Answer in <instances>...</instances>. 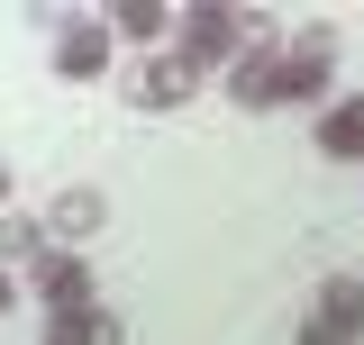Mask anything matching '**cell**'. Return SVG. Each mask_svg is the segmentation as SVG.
<instances>
[{
    "label": "cell",
    "mask_w": 364,
    "mask_h": 345,
    "mask_svg": "<svg viewBox=\"0 0 364 345\" xmlns=\"http://www.w3.org/2000/svg\"><path fill=\"white\" fill-rule=\"evenodd\" d=\"M228 100H237V109H282V45H246V55H237V73H228Z\"/></svg>",
    "instance_id": "obj_8"
},
{
    "label": "cell",
    "mask_w": 364,
    "mask_h": 345,
    "mask_svg": "<svg viewBox=\"0 0 364 345\" xmlns=\"http://www.w3.org/2000/svg\"><path fill=\"white\" fill-rule=\"evenodd\" d=\"M28 291H37V309H46V318H82V309H100L91 255H73V246H55V255L28 273Z\"/></svg>",
    "instance_id": "obj_5"
},
{
    "label": "cell",
    "mask_w": 364,
    "mask_h": 345,
    "mask_svg": "<svg viewBox=\"0 0 364 345\" xmlns=\"http://www.w3.org/2000/svg\"><path fill=\"white\" fill-rule=\"evenodd\" d=\"M46 345H128V318L100 300V309H82V318H46Z\"/></svg>",
    "instance_id": "obj_11"
},
{
    "label": "cell",
    "mask_w": 364,
    "mask_h": 345,
    "mask_svg": "<svg viewBox=\"0 0 364 345\" xmlns=\"http://www.w3.org/2000/svg\"><path fill=\"white\" fill-rule=\"evenodd\" d=\"M318 155L328 164H364V91H337L318 109Z\"/></svg>",
    "instance_id": "obj_9"
},
{
    "label": "cell",
    "mask_w": 364,
    "mask_h": 345,
    "mask_svg": "<svg viewBox=\"0 0 364 345\" xmlns=\"http://www.w3.org/2000/svg\"><path fill=\"white\" fill-rule=\"evenodd\" d=\"M109 45H119L109 18H64V28H55V73H64V82H100V73H109Z\"/></svg>",
    "instance_id": "obj_6"
},
{
    "label": "cell",
    "mask_w": 364,
    "mask_h": 345,
    "mask_svg": "<svg viewBox=\"0 0 364 345\" xmlns=\"http://www.w3.org/2000/svg\"><path fill=\"white\" fill-rule=\"evenodd\" d=\"M109 28L128 45H164V28H173V0H119L109 9Z\"/></svg>",
    "instance_id": "obj_12"
},
{
    "label": "cell",
    "mask_w": 364,
    "mask_h": 345,
    "mask_svg": "<svg viewBox=\"0 0 364 345\" xmlns=\"http://www.w3.org/2000/svg\"><path fill=\"white\" fill-rule=\"evenodd\" d=\"M0 209H9V164H0Z\"/></svg>",
    "instance_id": "obj_14"
},
{
    "label": "cell",
    "mask_w": 364,
    "mask_h": 345,
    "mask_svg": "<svg viewBox=\"0 0 364 345\" xmlns=\"http://www.w3.org/2000/svg\"><path fill=\"white\" fill-rule=\"evenodd\" d=\"M46 255H55L46 218H28V209H0V273H37Z\"/></svg>",
    "instance_id": "obj_10"
},
{
    "label": "cell",
    "mask_w": 364,
    "mask_h": 345,
    "mask_svg": "<svg viewBox=\"0 0 364 345\" xmlns=\"http://www.w3.org/2000/svg\"><path fill=\"white\" fill-rule=\"evenodd\" d=\"M100 227H109V191H91V182H73V191H55V200H46V236H55V246H73V255H82Z\"/></svg>",
    "instance_id": "obj_7"
},
{
    "label": "cell",
    "mask_w": 364,
    "mask_h": 345,
    "mask_svg": "<svg viewBox=\"0 0 364 345\" xmlns=\"http://www.w3.org/2000/svg\"><path fill=\"white\" fill-rule=\"evenodd\" d=\"M291 345H364V282L355 273H328L318 282V300H310V318H301Z\"/></svg>",
    "instance_id": "obj_4"
},
{
    "label": "cell",
    "mask_w": 364,
    "mask_h": 345,
    "mask_svg": "<svg viewBox=\"0 0 364 345\" xmlns=\"http://www.w3.org/2000/svg\"><path fill=\"white\" fill-rule=\"evenodd\" d=\"M9 309H18V282H9V273H0V318H9Z\"/></svg>",
    "instance_id": "obj_13"
},
{
    "label": "cell",
    "mask_w": 364,
    "mask_h": 345,
    "mask_svg": "<svg viewBox=\"0 0 364 345\" xmlns=\"http://www.w3.org/2000/svg\"><path fill=\"white\" fill-rule=\"evenodd\" d=\"M200 82H210V73H200V64H182L173 45H164V55H136L128 73H119V100H128L136 119H164V109H182Z\"/></svg>",
    "instance_id": "obj_3"
},
{
    "label": "cell",
    "mask_w": 364,
    "mask_h": 345,
    "mask_svg": "<svg viewBox=\"0 0 364 345\" xmlns=\"http://www.w3.org/2000/svg\"><path fill=\"white\" fill-rule=\"evenodd\" d=\"M328 82H337V28L310 18L282 37V109H328Z\"/></svg>",
    "instance_id": "obj_2"
},
{
    "label": "cell",
    "mask_w": 364,
    "mask_h": 345,
    "mask_svg": "<svg viewBox=\"0 0 364 345\" xmlns=\"http://www.w3.org/2000/svg\"><path fill=\"white\" fill-rule=\"evenodd\" d=\"M246 45H264V18H255V9H237V0H191V9H182V37H173L182 64H200V73H237Z\"/></svg>",
    "instance_id": "obj_1"
}]
</instances>
